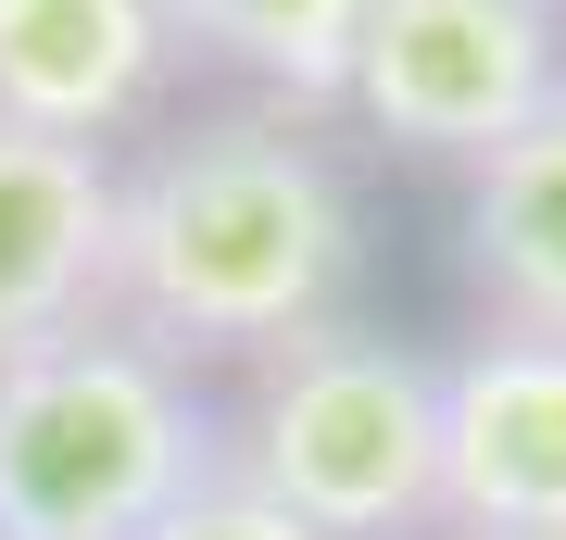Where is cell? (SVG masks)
Instances as JSON below:
<instances>
[{"label":"cell","instance_id":"6da1fadb","mask_svg":"<svg viewBox=\"0 0 566 540\" xmlns=\"http://www.w3.org/2000/svg\"><path fill=\"white\" fill-rule=\"evenodd\" d=\"M365 289V201L315 114L240 100L177 114L139 151H114V240H102V315L151 340L189 378H240L252 352L353 315Z\"/></svg>","mask_w":566,"mask_h":540},{"label":"cell","instance_id":"7a4b0ae2","mask_svg":"<svg viewBox=\"0 0 566 540\" xmlns=\"http://www.w3.org/2000/svg\"><path fill=\"white\" fill-rule=\"evenodd\" d=\"M214 465L327 540H441V364L365 315H327L240 364L214 402Z\"/></svg>","mask_w":566,"mask_h":540},{"label":"cell","instance_id":"3957f363","mask_svg":"<svg viewBox=\"0 0 566 540\" xmlns=\"http://www.w3.org/2000/svg\"><path fill=\"white\" fill-rule=\"evenodd\" d=\"M214 465V390L114 315L0 364V540H139Z\"/></svg>","mask_w":566,"mask_h":540},{"label":"cell","instance_id":"277c9868","mask_svg":"<svg viewBox=\"0 0 566 540\" xmlns=\"http://www.w3.org/2000/svg\"><path fill=\"white\" fill-rule=\"evenodd\" d=\"M566 100V0H365L340 114L416 163H491Z\"/></svg>","mask_w":566,"mask_h":540},{"label":"cell","instance_id":"5b68a950","mask_svg":"<svg viewBox=\"0 0 566 540\" xmlns=\"http://www.w3.org/2000/svg\"><path fill=\"white\" fill-rule=\"evenodd\" d=\"M566 528V340L479 327L441 352V540Z\"/></svg>","mask_w":566,"mask_h":540},{"label":"cell","instance_id":"8992f818","mask_svg":"<svg viewBox=\"0 0 566 540\" xmlns=\"http://www.w3.org/2000/svg\"><path fill=\"white\" fill-rule=\"evenodd\" d=\"M177 76L189 51L164 0H0V126L126 151L139 126H164Z\"/></svg>","mask_w":566,"mask_h":540},{"label":"cell","instance_id":"52a82bcc","mask_svg":"<svg viewBox=\"0 0 566 540\" xmlns=\"http://www.w3.org/2000/svg\"><path fill=\"white\" fill-rule=\"evenodd\" d=\"M102 240H114V151L0 126V364L102 315Z\"/></svg>","mask_w":566,"mask_h":540},{"label":"cell","instance_id":"ba28073f","mask_svg":"<svg viewBox=\"0 0 566 540\" xmlns=\"http://www.w3.org/2000/svg\"><path fill=\"white\" fill-rule=\"evenodd\" d=\"M465 289L479 327H528L566 340V100L542 126H516L491 163H465Z\"/></svg>","mask_w":566,"mask_h":540},{"label":"cell","instance_id":"9c48e42d","mask_svg":"<svg viewBox=\"0 0 566 540\" xmlns=\"http://www.w3.org/2000/svg\"><path fill=\"white\" fill-rule=\"evenodd\" d=\"M189 63H227L290 114H340L353 39H365V0H164Z\"/></svg>","mask_w":566,"mask_h":540},{"label":"cell","instance_id":"30bf717a","mask_svg":"<svg viewBox=\"0 0 566 540\" xmlns=\"http://www.w3.org/2000/svg\"><path fill=\"white\" fill-rule=\"evenodd\" d=\"M139 540H327V528H303L277 490H252L240 465H202V478L164 502V516H151Z\"/></svg>","mask_w":566,"mask_h":540},{"label":"cell","instance_id":"8fae6325","mask_svg":"<svg viewBox=\"0 0 566 540\" xmlns=\"http://www.w3.org/2000/svg\"><path fill=\"white\" fill-rule=\"evenodd\" d=\"M491 540H566V528H491Z\"/></svg>","mask_w":566,"mask_h":540}]
</instances>
